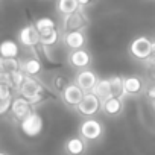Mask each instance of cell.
<instances>
[{
  "label": "cell",
  "instance_id": "1",
  "mask_svg": "<svg viewBox=\"0 0 155 155\" xmlns=\"http://www.w3.org/2000/svg\"><path fill=\"white\" fill-rule=\"evenodd\" d=\"M18 94L23 96L25 99L31 101L35 107L40 105L43 101H46V99L49 97V93H47V90L44 88V85H43L38 79H35L34 76H26L23 85H21L20 90H18Z\"/></svg>",
  "mask_w": 155,
  "mask_h": 155
},
{
  "label": "cell",
  "instance_id": "2",
  "mask_svg": "<svg viewBox=\"0 0 155 155\" xmlns=\"http://www.w3.org/2000/svg\"><path fill=\"white\" fill-rule=\"evenodd\" d=\"M79 135L85 140V141H99L104 134H105V128L102 125V122H99L97 119H93V117H88L85 120L81 122L79 125V129H78Z\"/></svg>",
  "mask_w": 155,
  "mask_h": 155
},
{
  "label": "cell",
  "instance_id": "3",
  "mask_svg": "<svg viewBox=\"0 0 155 155\" xmlns=\"http://www.w3.org/2000/svg\"><path fill=\"white\" fill-rule=\"evenodd\" d=\"M90 25V18L85 14V11L81 8L73 14L64 15L62 23H61V31L62 32H73V31H85Z\"/></svg>",
  "mask_w": 155,
  "mask_h": 155
},
{
  "label": "cell",
  "instance_id": "4",
  "mask_svg": "<svg viewBox=\"0 0 155 155\" xmlns=\"http://www.w3.org/2000/svg\"><path fill=\"white\" fill-rule=\"evenodd\" d=\"M102 107H104V101L97 94H94L93 91H88V93H85L82 102L78 105L76 111H78V114H81L82 117L88 119V117L96 116L99 111H102Z\"/></svg>",
  "mask_w": 155,
  "mask_h": 155
},
{
  "label": "cell",
  "instance_id": "5",
  "mask_svg": "<svg viewBox=\"0 0 155 155\" xmlns=\"http://www.w3.org/2000/svg\"><path fill=\"white\" fill-rule=\"evenodd\" d=\"M129 53L132 58H135L138 61L147 59L153 53V40H150L149 37H144V35L134 38L132 43L129 44Z\"/></svg>",
  "mask_w": 155,
  "mask_h": 155
},
{
  "label": "cell",
  "instance_id": "6",
  "mask_svg": "<svg viewBox=\"0 0 155 155\" xmlns=\"http://www.w3.org/2000/svg\"><path fill=\"white\" fill-rule=\"evenodd\" d=\"M84 96H85V91H84L79 85H78L76 82H71V84L61 93L62 102H64L68 108H73V110L78 108V105L82 102Z\"/></svg>",
  "mask_w": 155,
  "mask_h": 155
},
{
  "label": "cell",
  "instance_id": "7",
  "mask_svg": "<svg viewBox=\"0 0 155 155\" xmlns=\"http://www.w3.org/2000/svg\"><path fill=\"white\" fill-rule=\"evenodd\" d=\"M34 108H35V105H34L31 101L25 99L23 96H18V97H14V104H12V108H11V114H12V117L20 123V122H23L29 114L34 113Z\"/></svg>",
  "mask_w": 155,
  "mask_h": 155
},
{
  "label": "cell",
  "instance_id": "8",
  "mask_svg": "<svg viewBox=\"0 0 155 155\" xmlns=\"http://www.w3.org/2000/svg\"><path fill=\"white\" fill-rule=\"evenodd\" d=\"M20 128H21V131H23L25 135H28V137H37L43 131V119H41V116L37 111H34L23 122H20Z\"/></svg>",
  "mask_w": 155,
  "mask_h": 155
},
{
  "label": "cell",
  "instance_id": "9",
  "mask_svg": "<svg viewBox=\"0 0 155 155\" xmlns=\"http://www.w3.org/2000/svg\"><path fill=\"white\" fill-rule=\"evenodd\" d=\"M18 41L21 46L31 47V49L41 46V35H40L38 29L35 28V25H28V26L21 28L18 32Z\"/></svg>",
  "mask_w": 155,
  "mask_h": 155
},
{
  "label": "cell",
  "instance_id": "10",
  "mask_svg": "<svg viewBox=\"0 0 155 155\" xmlns=\"http://www.w3.org/2000/svg\"><path fill=\"white\" fill-rule=\"evenodd\" d=\"M67 61H68V64L73 68L84 70V68H88L91 65V55H90V52L85 47L84 49H78V50H70Z\"/></svg>",
  "mask_w": 155,
  "mask_h": 155
},
{
  "label": "cell",
  "instance_id": "11",
  "mask_svg": "<svg viewBox=\"0 0 155 155\" xmlns=\"http://www.w3.org/2000/svg\"><path fill=\"white\" fill-rule=\"evenodd\" d=\"M62 43L70 50L84 49L87 43L85 32L82 31H73V32H62Z\"/></svg>",
  "mask_w": 155,
  "mask_h": 155
},
{
  "label": "cell",
  "instance_id": "12",
  "mask_svg": "<svg viewBox=\"0 0 155 155\" xmlns=\"http://www.w3.org/2000/svg\"><path fill=\"white\" fill-rule=\"evenodd\" d=\"M97 81L99 79H97L96 73L91 71V70H88V68L79 70V71H78V74H76V78H74V82L79 85L85 93L93 91L94 87H96V84H97Z\"/></svg>",
  "mask_w": 155,
  "mask_h": 155
},
{
  "label": "cell",
  "instance_id": "13",
  "mask_svg": "<svg viewBox=\"0 0 155 155\" xmlns=\"http://www.w3.org/2000/svg\"><path fill=\"white\" fill-rule=\"evenodd\" d=\"M125 82V93L126 96H140L144 91V81L137 74H131L123 78Z\"/></svg>",
  "mask_w": 155,
  "mask_h": 155
},
{
  "label": "cell",
  "instance_id": "14",
  "mask_svg": "<svg viewBox=\"0 0 155 155\" xmlns=\"http://www.w3.org/2000/svg\"><path fill=\"white\" fill-rule=\"evenodd\" d=\"M87 143L88 141H85L81 135H73L65 141L64 149L68 155H84L87 152Z\"/></svg>",
  "mask_w": 155,
  "mask_h": 155
},
{
  "label": "cell",
  "instance_id": "15",
  "mask_svg": "<svg viewBox=\"0 0 155 155\" xmlns=\"http://www.w3.org/2000/svg\"><path fill=\"white\" fill-rule=\"evenodd\" d=\"M102 111L108 116V117H116L123 111V99L122 97H110L107 101H104V107Z\"/></svg>",
  "mask_w": 155,
  "mask_h": 155
},
{
  "label": "cell",
  "instance_id": "16",
  "mask_svg": "<svg viewBox=\"0 0 155 155\" xmlns=\"http://www.w3.org/2000/svg\"><path fill=\"white\" fill-rule=\"evenodd\" d=\"M26 73L23 71V70H18V71H14V73H11V74H0V81H3V82H6L12 90H20V87L23 85V82H25V79H26Z\"/></svg>",
  "mask_w": 155,
  "mask_h": 155
},
{
  "label": "cell",
  "instance_id": "17",
  "mask_svg": "<svg viewBox=\"0 0 155 155\" xmlns=\"http://www.w3.org/2000/svg\"><path fill=\"white\" fill-rule=\"evenodd\" d=\"M20 47L14 40H5L0 44V56L2 58H18Z\"/></svg>",
  "mask_w": 155,
  "mask_h": 155
},
{
  "label": "cell",
  "instance_id": "18",
  "mask_svg": "<svg viewBox=\"0 0 155 155\" xmlns=\"http://www.w3.org/2000/svg\"><path fill=\"white\" fill-rule=\"evenodd\" d=\"M21 70V62L18 58H2L0 59V74H11Z\"/></svg>",
  "mask_w": 155,
  "mask_h": 155
},
{
  "label": "cell",
  "instance_id": "19",
  "mask_svg": "<svg viewBox=\"0 0 155 155\" xmlns=\"http://www.w3.org/2000/svg\"><path fill=\"white\" fill-rule=\"evenodd\" d=\"M56 9L59 14L62 15H68L73 14L76 11L81 9V5L78 0H56Z\"/></svg>",
  "mask_w": 155,
  "mask_h": 155
},
{
  "label": "cell",
  "instance_id": "20",
  "mask_svg": "<svg viewBox=\"0 0 155 155\" xmlns=\"http://www.w3.org/2000/svg\"><path fill=\"white\" fill-rule=\"evenodd\" d=\"M94 94H97L102 101H107L110 97H113V90H111V82H110V78L108 79H99L94 90H93Z\"/></svg>",
  "mask_w": 155,
  "mask_h": 155
},
{
  "label": "cell",
  "instance_id": "21",
  "mask_svg": "<svg viewBox=\"0 0 155 155\" xmlns=\"http://www.w3.org/2000/svg\"><path fill=\"white\" fill-rule=\"evenodd\" d=\"M40 35H41V46H47V47H55L59 43V40H62V31H59L58 28Z\"/></svg>",
  "mask_w": 155,
  "mask_h": 155
},
{
  "label": "cell",
  "instance_id": "22",
  "mask_svg": "<svg viewBox=\"0 0 155 155\" xmlns=\"http://www.w3.org/2000/svg\"><path fill=\"white\" fill-rule=\"evenodd\" d=\"M41 62L37 58H28L25 59V62H21V70L28 74V76H37L41 71Z\"/></svg>",
  "mask_w": 155,
  "mask_h": 155
},
{
  "label": "cell",
  "instance_id": "23",
  "mask_svg": "<svg viewBox=\"0 0 155 155\" xmlns=\"http://www.w3.org/2000/svg\"><path fill=\"white\" fill-rule=\"evenodd\" d=\"M110 82H111V90H113V96L114 97H125V82H123V78L120 76H111L110 78Z\"/></svg>",
  "mask_w": 155,
  "mask_h": 155
},
{
  "label": "cell",
  "instance_id": "24",
  "mask_svg": "<svg viewBox=\"0 0 155 155\" xmlns=\"http://www.w3.org/2000/svg\"><path fill=\"white\" fill-rule=\"evenodd\" d=\"M35 28L38 29L40 34H46V32H50V31L56 29L58 26H56V23H55L53 18H50V17H41V18H38L35 21Z\"/></svg>",
  "mask_w": 155,
  "mask_h": 155
},
{
  "label": "cell",
  "instance_id": "25",
  "mask_svg": "<svg viewBox=\"0 0 155 155\" xmlns=\"http://www.w3.org/2000/svg\"><path fill=\"white\" fill-rule=\"evenodd\" d=\"M70 84H71V81L68 79L65 74H55L53 79H52V87H53L58 93H62Z\"/></svg>",
  "mask_w": 155,
  "mask_h": 155
},
{
  "label": "cell",
  "instance_id": "26",
  "mask_svg": "<svg viewBox=\"0 0 155 155\" xmlns=\"http://www.w3.org/2000/svg\"><path fill=\"white\" fill-rule=\"evenodd\" d=\"M12 97V88L3 82V81H0V101H3V99H9Z\"/></svg>",
  "mask_w": 155,
  "mask_h": 155
},
{
  "label": "cell",
  "instance_id": "27",
  "mask_svg": "<svg viewBox=\"0 0 155 155\" xmlns=\"http://www.w3.org/2000/svg\"><path fill=\"white\" fill-rule=\"evenodd\" d=\"M12 104H14V99H12V97L0 101V114H2V116H6V114L11 111Z\"/></svg>",
  "mask_w": 155,
  "mask_h": 155
},
{
  "label": "cell",
  "instance_id": "28",
  "mask_svg": "<svg viewBox=\"0 0 155 155\" xmlns=\"http://www.w3.org/2000/svg\"><path fill=\"white\" fill-rule=\"evenodd\" d=\"M146 96H147L149 101L155 102V85H150V87L146 90Z\"/></svg>",
  "mask_w": 155,
  "mask_h": 155
},
{
  "label": "cell",
  "instance_id": "29",
  "mask_svg": "<svg viewBox=\"0 0 155 155\" xmlns=\"http://www.w3.org/2000/svg\"><path fill=\"white\" fill-rule=\"evenodd\" d=\"M78 2H79V5H81V8L84 9V8H88L90 5H93L96 0H78Z\"/></svg>",
  "mask_w": 155,
  "mask_h": 155
},
{
  "label": "cell",
  "instance_id": "30",
  "mask_svg": "<svg viewBox=\"0 0 155 155\" xmlns=\"http://www.w3.org/2000/svg\"><path fill=\"white\" fill-rule=\"evenodd\" d=\"M0 155H8V153H6V152H2V153H0Z\"/></svg>",
  "mask_w": 155,
  "mask_h": 155
},
{
  "label": "cell",
  "instance_id": "31",
  "mask_svg": "<svg viewBox=\"0 0 155 155\" xmlns=\"http://www.w3.org/2000/svg\"><path fill=\"white\" fill-rule=\"evenodd\" d=\"M153 107H155V102H153Z\"/></svg>",
  "mask_w": 155,
  "mask_h": 155
}]
</instances>
